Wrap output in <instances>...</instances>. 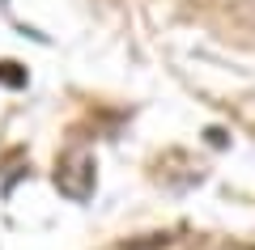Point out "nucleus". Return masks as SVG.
Returning <instances> with one entry per match:
<instances>
[{
    "mask_svg": "<svg viewBox=\"0 0 255 250\" xmlns=\"http://www.w3.org/2000/svg\"><path fill=\"white\" fill-rule=\"evenodd\" d=\"M55 187L68 199H90V191H94V157L81 153V149L64 153V157L55 161Z\"/></svg>",
    "mask_w": 255,
    "mask_h": 250,
    "instance_id": "nucleus-1",
    "label": "nucleus"
},
{
    "mask_svg": "<svg viewBox=\"0 0 255 250\" xmlns=\"http://www.w3.org/2000/svg\"><path fill=\"white\" fill-rule=\"evenodd\" d=\"M0 81H4V85H26V72H17V64L4 60L0 64Z\"/></svg>",
    "mask_w": 255,
    "mask_h": 250,
    "instance_id": "nucleus-2",
    "label": "nucleus"
}]
</instances>
